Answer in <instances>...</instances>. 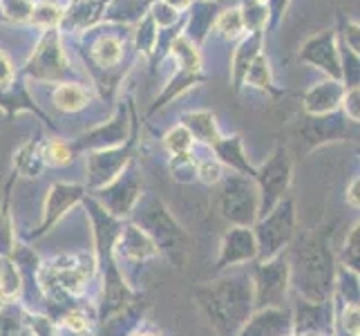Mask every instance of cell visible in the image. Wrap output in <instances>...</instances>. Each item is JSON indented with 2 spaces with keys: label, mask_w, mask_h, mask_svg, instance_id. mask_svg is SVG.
Masks as SVG:
<instances>
[{
  "label": "cell",
  "mask_w": 360,
  "mask_h": 336,
  "mask_svg": "<svg viewBox=\"0 0 360 336\" xmlns=\"http://www.w3.org/2000/svg\"><path fill=\"white\" fill-rule=\"evenodd\" d=\"M9 79H11V66H9L7 56L0 52V85L7 83Z\"/></svg>",
  "instance_id": "ba28073f"
},
{
  "label": "cell",
  "mask_w": 360,
  "mask_h": 336,
  "mask_svg": "<svg viewBox=\"0 0 360 336\" xmlns=\"http://www.w3.org/2000/svg\"><path fill=\"white\" fill-rule=\"evenodd\" d=\"M168 146L172 148V151H184V148H188L191 146V135L186 132L184 128H177V130H172L168 135Z\"/></svg>",
  "instance_id": "5b68a950"
},
{
  "label": "cell",
  "mask_w": 360,
  "mask_h": 336,
  "mask_svg": "<svg viewBox=\"0 0 360 336\" xmlns=\"http://www.w3.org/2000/svg\"><path fill=\"white\" fill-rule=\"evenodd\" d=\"M217 27H219V32L224 34V36H238L240 32H242V27H244V18H242V14L238 9H233V11H224V14L219 16V20H217Z\"/></svg>",
  "instance_id": "3957f363"
},
{
  "label": "cell",
  "mask_w": 360,
  "mask_h": 336,
  "mask_svg": "<svg viewBox=\"0 0 360 336\" xmlns=\"http://www.w3.org/2000/svg\"><path fill=\"white\" fill-rule=\"evenodd\" d=\"M94 56L101 66H115L119 56H121V45L117 39H112V36H105V39L98 41L96 49H94Z\"/></svg>",
  "instance_id": "7a4b0ae2"
},
{
  "label": "cell",
  "mask_w": 360,
  "mask_h": 336,
  "mask_svg": "<svg viewBox=\"0 0 360 336\" xmlns=\"http://www.w3.org/2000/svg\"><path fill=\"white\" fill-rule=\"evenodd\" d=\"M168 3H170L172 7H175V9H181V7H186V5H188L191 0H168Z\"/></svg>",
  "instance_id": "30bf717a"
},
{
  "label": "cell",
  "mask_w": 360,
  "mask_h": 336,
  "mask_svg": "<svg viewBox=\"0 0 360 336\" xmlns=\"http://www.w3.org/2000/svg\"><path fill=\"white\" fill-rule=\"evenodd\" d=\"M202 178H204L206 182H215V180L219 178V168H217L215 164H204V166H202Z\"/></svg>",
  "instance_id": "9c48e42d"
},
{
  "label": "cell",
  "mask_w": 360,
  "mask_h": 336,
  "mask_svg": "<svg viewBox=\"0 0 360 336\" xmlns=\"http://www.w3.org/2000/svg\"><path fill=\"white\" fill-rule=\"evenodd\" d=\"M45 157H47L49 161H54V164H68V161H70V151H68V148H65L63 144L54 142V144H49V146H47Z\"/></svg>",
  "instance_id": "277c9868"
},
{
  "label": "cell",
  "mask_w": 360,
  "mask_h": 336,
  "mask_svg": "<svg viewBox=\"0 0 360 336\" xmlns=\"http://www.w3.org/2000/svg\"><path fill=\"white\" fill-rule=\"evenodd\" d=\"M143 336H153V334H143Z\"/></svg>",
  "instance_id": "7c38bea8"
},
{
  "label": "cell",
  "mask_w": 360,
  "mask_h": 336,
  "mask_svg": "<svg viewBox=\"0 0 360 336\" xmlns=\"http://www.w3.org/2000/svg\"><path fill=\"white\" fill-rule=\"evenodd\" d=\"M54 101L60 110H79L88 101V94L79 85H63L54 94Z\"/></svg>",
  "instance_id": "6da1fadb"
},
{
  "label": "cell",
  "mask_w": 360,
  "mask_h": 336,
  "mask_svg": "<svg viewBox=\"0 0 360 336\" xmlns=\"http://www.w3.org/2000/svg\"><path fill=\"white\" fill-rule=\"evenodd\" d=\"M58 18H60L58 9L52 5H43L36 9V14H34V20H45V23H56Z\"/></svg>",
  "instance_id": "8992f818"
},
{
  "label": "cell",
  "mask_w": 360,
  "mask_h": 336,
  "mask_svg": "<svg viewBox=\"0 0 360 336\" xmlns=\"http://www.w3.org/2000/svg\"><path fill=\"white\" fill-rule=\"evenodd\" d=\"M257 3H264V0H257Z\"/></svg>",
  "instance_id": "8fae6325"
},
{
  "label": "cell",
  "mask_w": 360,
  "mask_h": 336,
  "mask_svg": "<svg viewBox=\"0 0 360 336\" xmlns=\"http://www.w3.org/2000/svg\"><path fill=\"white\" fill-rule=\"evenodd\" d=\"M65 325L70 328V330H74V332H83L85 330V318L81 316V314H68L65 316Z\"/></svg>",
  "instance_id": "52a82bcc"
}]
</instances>
